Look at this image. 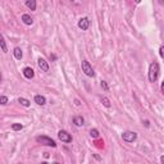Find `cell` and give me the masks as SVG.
Here are the masks:
<instances>
[{
    "label": "cell",
    "instance_id": "ac0fdd59",
    "mask_svg": "<svg viewBox=\"0 0 164 164\" xmlns=\"http://www.w3.org/2000/svg\"><path fill=\"white\" fill-rule=\"evenodd\" d=\"M101 103L105 108H110V101H109L108 97H101Z\"/></svg>",
    "mask_w": 164,
    "mask_h": 164
},
{
    "label": "cell",
    "instance_id": "3957f363",
    "mask_svg": "<svg viewBox=\"0 0 164 164\" xmlns=\"http://www.w3.org/2000/svg\"><path fill=\"white\" fill-rule=\"evenodd\" d=\"M81 68H82V72H83L86 76H89V77H94V76H95V72H94L91 64H90L87 60H82L81 62Z\"/></svg>",
    "mask_w": 164,
    "mask_h": 164
},
{
    "label": "cell",
    "instance_id": "d6986e66",
    "mask_svg": "<svg viewBox=\"0 0 164 164\" xmlns=\"http://www.w3.org/2000/svg\"><path fill=\"white\" fill-rule=\"evenodd\" d=\"M100 86H101V89H103L104 91H109V85L105 81H101L100 82Z\"/></svg>",
    "mask_w": 164,
    "mask_h": 164
},
{
    "label": "cell",
    "instance_id": "4fadbf2b",
    "mask_svg": "<svg viewBox=\"0 0 164 164\" xmlns=\"http://www.w3.org/2000/svg\"><path fill=\"white\" fill-rule=\"evenodd\" d=\"M26 7L30 10H36V0H26Z\"/></svg>",
    "mask_w": 164,
    "mask_h": 164
},
{
    "label": "cell",
    "instance_id": "30bf717a",
    "mask_svg": "<svg viewBox=\"0 0 164 164\" xmlns=\"http://www.w3.org/2000/svg\"><path fill=\"white\" fill-rule=\"evenodd\" d=\"M13 55H14V58H15L17 60H21L22 58H23L22 49H21V48H14V50H13Z\"/></svg>",
    "mask_w": 164,
    "mask_h": 164
},
{
    "label": "cell",
    "instance_id": "5b68a950",
    "mask_svg": "<svg viewBox=\"0 0 164 164\" xmlns=\"http://www.w3.org/2000/svg\"><path fill=\"white\" fill-rule=\"evenodd\" d=\"M58 139H59L62 142H65V144L72 142V136L69 135L67 131H63V130L58 132Z\"/></svg>",
    "mask_w": 164,
    "mask_h": 164
},
{
    "label": "cell",
    "instance_id": "83f0119b",
    "mask_svg": "<svg viewBox=\"0 0 164 164\" xmlns=\"http://www.w3.org/2000/svg\"><path fill=\"white\" fill-rule=\"evenodd\" d=\"M71 1H75V0H71Z\"/></svg>",
    "mask_w": 164,
    "mask_h": 164
},
{
    "label": "cell",
    "instance_id": "9c48e42d",
    "mask_svg": "<svg viewBox=\"0 0 164 164\" xmlns=\"http://www.w3.org/2000/svg\"><path fill=\"white\" fill-rule=\"evenodd\" d=\"M73 124H75L76 127H82L85 124V119L82 115H76L75 118H73Z\"/></svg>",
    "mask_w": 164,
    "mask_h": 164
},
{
    "label": "cell",
    "instance_id": "8fae6325",
    "mask_svg": "<svg viewBox=\"0 0 164 164\" xmlns=\"http://www.w3.org/2000/svg\"><path fill=\"white\" fill-rule=\"evenodd\" d=\"M35 103H36L37 105H45L46 104V99H45V96H42V95H36L35 96Z\"/></svg>",
    "mask_w": 164,
    "mask_h": 164
},
{
    "label": "cell",
    "instance_id": "52a82bcc",
    "mask_svg": "<svg viewBox=\"0 0 164 164\" xmlns=\"http://www.w3.org/2000/svg\"><path fill=\"white\" fill-rule=\"evenodd\" d=\"M89 27H90V21H89V18H81L80 21H78V28H81L82 31H86V30H89Z\"/></svg>",
    "mask_w": 164,
    "mask_h": 164
},
{
    "label": "cell",
    "instance_id": "e0dca14e",
    "mask_svg": "<svg viewBox=\"0 0 164 164\" xmlns=\"http://www.w3.org/2000/svg\"><path fill=\"white\" fill-rule=\"evenodd\" d=\"M90 136H91L92 139H97V137L100 136V135H99V131H97L96 128H94V130L90 131Z\"/></svg>",
    "mask_w": 164,
    "mask_h": 164
},
{
    "label": "cell",
    "instance_id": "8992f818",
    "mask_svg": "<svg viewBox=\"0 0 164 164\" xmlns=\"http://www.w3.org/2000/svg\"><path fill=\"white\" fill-rule=\"evenodd\" d=\"M37 65H38V68H40L41 71L49 72V63L44 59V58H38V59H37Z\"/></svg>",
    "mask_w": 164,
    "mask_h": 164
},
{
    "label": "cell",
    "instance_id": "5bb4252c",
    "mask_svg": "<svg viewBox=\"0 0 164 164\" xmlns=\"http://www.w3.org/2000/svg\"><path fill=\"white\" fill-rule=\"evenodd\" d=\"M18 103L21 104V105H23V107H26V108H28L30 105H31L30 100H28V99H25V97H19V99H18Z\"/></svg>",
    "mask_w": 164,
    "mask_h": 164
},
{
    "label": "cell",
    "instance_id": "44dd1931",
    "mask_svg": "<svg viewBox=\"0 0 164 164\" xmlns=\"http://www.w3.org/2000/svg\"><path fill=\"white\" fill-rule=\"evenodd\" d=\"M159 55H160V58H163V59H164V45L159 48Z\"/></svg>",
    "mask_w": 164,
    "mask_h": 164
},
{
    "label": "cell",
    "instance_id": "9a60e30c",
    "mask_svg": "<svg viewBox=\"0 0 164 164\" xmlns=\"http://www.w3.org/2000/svg\"><path fill=\"white\" fill-rule=\"evenodd\" d=\"M0 46H1V52L3 53H8V49H7V44H5V40H4V37L1 36V38H0Z\"/></svg>",
    "mask_w": 164,
    "mask_h": 164
},
{
    "label": "cell",
    "instance_id": "484cf974",
    "mask_svg": "<svg viewBox=\"0 0 164 164\" xmlns=\"http://www.w3.org/2000/svg\"><path fill=\"white\" fill-rule=\"evenodd\" d=\"M160 162H162V163H164V155H163V157L160 158Z\"/></svg>",
    "mask_w": 164,
    "mask_h": 164
},
{
    "label": "cell",
    "instance_id": "603a6c76",
    "mask_svg": "<svg viewBox=\"0 0 164 164\" xmlns=\"http://www.w3.org/2000/svg\"><path fill=\"white\" fill-rule=\"evenodd\" d=\"M144 123H145V127H150V122H149V120H145Z\"/></svg>",
    "mask_w": 164,
    "mask_h": 164
},
{
    "label": "cell",
    "instance_id": "ba28073f",
    "mask_svg": "<svg viewBox=\"0 0 164 164\" xmlns=\"http://www.w3.org/2000/svg\"><path fill=\"white\" fill-rule=\"evenodd\" d=\"M23 76H25L27 80H31L35 77V71L31 67H26V68H23Z\"/></svg>",
    "mask_w": 164,
    "mask_h": 164
},
{
    "label": "cell",
    "instance_id": "4316f807",
    "mask_svg": "<svg viewBox=\"0 0 164 164\" xmlns=\"http://www.w3.org/2000/svg\"><path fill=\"white\" fill-rule=\"evenodd\" d=\"M135 3H137V4H140V3H141V0H135Z\"/></svg>",
    "mask_w": 164,
    "mask_h": 164
},
{
    "label": "cell",
    "instance_id": "ffe728a7",
    "mask_svg": "<svg viewBox=\"0 0 164 164\" xmlns=\"http://www.w3.org/2000/svg\"><path fill=\"white\" fill-rule=\"evenodd\" d=\"M7 103H8V97L4 96V95L0 96V104H1V105H5Z\"/></svg>",
    "mask_w": 164,
    "mask_h": 164
},
{
    "label": "cell",
    "instance_id": "2e32d148",
    "mask_svg": "<svg viewBox=\"0 0 164 164\" xmlns=\"http://www.w3.org/2000/svg\"><path fill=\"white\" fill-rule=\"evenodd\" d=\"M22 128H23V126L21 123H13V124H12V130H13V131H21Z\"/></svg>",
    "mask_w": 164,
    "mask_h": 164
},
{
    "label": "cell",
    "instance_id": "7c38bea8",
    "mask_svg": "<svg viewBox=\"0 0 164 164\" xmlns=\"http://www.w3.org/2000/svg\"><path fill=\"white\" fill-rule=\"evenodd\" d=\"M22 21H23V23H25V25H27V26H31V25L33 23V19L31 18L30 14H23V15H22Z\"/></svg>",
    "mask_w": 164,
    "mask_h": 164
},
{
    "label": "cell",
    "instance_id": "277c9868",
    "mask_svg": "<svg viewBox=\"0 0 164 164\" xmlns=\"http://www.w3.org/2000/svg\"><path fill=\"white\" fill-rule=\"evenodd\" d=\"M122 139H123V141H126V142H134L135 140L137 139V134L132 132V131H126L122 134Z\"/></svg>",
    "mask_w": 164,
    "mask_h": 164
},
{
    "label": "cell",
    "instance_id": "7402d4cb",
    "mask_svg": "<svg viewBox=\"0 0 164 164\" xmlns=\"http://www.w3.org/2000/svg\"><path fill=\"white\" fill-rule=\"evenodd\" d=\"M160 90H162V94L164 95V81L162 82V85H160Z\"/></svg>",
    "mask_w": 164,
    "mask_h": 164
},
{
    "label": "cell",
    "instance_id": "6da1fadb",
    "mask_svg": "<svg viewBox=\"0 0 164 164\" xmlns=\"http://www.w3.org/2000/svg\"><path fill=\"white\" fill-rule=\"evenodd\" d=\"M159 64L157 62H153L150 65H149V73H147V76H149V81L150 82H155L158 80L159 77Z\"/></svg>",
    "mask_w": 164,
    "mask_h": 164
},
{
    "label": "cell",
    "instance_id": "cb8c5ba5",
    "mask_svg": "<svg viewBox=\"0 0 164 164\" xmlns=\"http://www.w3.org/2000/svg\"><path fill=\"white\" fill-rule=\"evenodd\" d=\"M50 58H52V60H55L57 59V55H54V54H53V55H50Z\"/></svg>",
    "mask_w": 164,
    "mask_h": 164
},
{
    "label": "cell",
    "instance_id": "7a4b0ae2",
    "mask_svg": "<svg viewBox=\"0 0 164 164\" xmlns=\"http://www.w3.org/2000/svg\"><path fill=\"white\" fill-rule=\"evenodd\" d=\"M36 141L38 144H41V145H46V146H52V147H57V144L54 141L53 139L48 137V136H37L36 137Z\"/></svg>",
    "mask_w": 164,
    "mask_h": 164
},
{
    "label": "cell",
    "instance_id": "d4e9b609",
    "mask_svg": "<svg viewBox=\"0 0 164 164\" xmlns=\"http://www.w3.org/2000/svg\"><path fill=\"white\" fill-rule=\"evenodd\" d=\"M158 1H159V4H160V5H163V4H164V0H158Z\"/></svg>",
    "mask_w": 164,
    "mask_h": 164
}]
</instances>
